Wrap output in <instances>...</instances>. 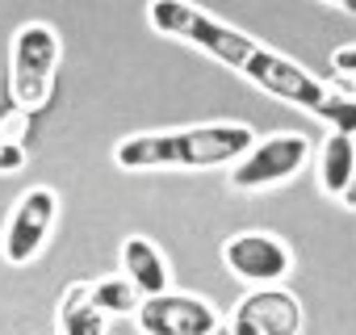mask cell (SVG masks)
I'll return each mask as SVG.
<instances>
[{"mask_svg":"<svg viewBox=\"0 0 356 335\" xmlns=\"http://www.w3.org/2000/svg\"><path fill=\"white\" fill-rule=\"evenodd\" d=\"M147 22H151L155 34H168L176 42H189V47L214 55L218 63L235 67L256 88H264V92H273V97L314 113V117L327 113L331 88L323 80H314L306 67H298L281 51H273L264 42H252L248 34L231 30L227 22H218L214 13L189 5V0H147Z\"/></svg>","mask_w":356,"mask_h":335,"instance_id":"obj_1","label":"cell"},{"mask_svg":"<svg viewBox=\"0 0 356 335\" xmlns=\"http://www.w3.org/2000/svg\"><path fill=\"white\" fill-rule=\"evenodd\" d=\"M252 130L239 122H210V126H185V130H155V134H130L113 147V163L126 172H159V168H218L235 163L252 147Z\"/></svg>","mask_w":356,"mask_h":335,"instance_id":"obj_2","label":"cell"},{"mask_svg":"<svg viewBox=\"0 0 356 335\" xmlns=\"http://www.w3.org/2000/svg\"><path fill=\"white\" fill-rule=\"evenodd\" d=\"M59 34L47 22H26L13 34V51H9V97L17 113H42L55 97V80H59Z\"/></svg>","mask_w":356,"mask_h":335,"instance_id":"obj_3","label":"cell"},{"mask_svg":"<svg viewBox=\"0 0 356 335\" xmlns=\"http://www.w3.org/2000/svg\"><path fill=\"white\" fill-rule=\"evenodd\" d=\"M310 159V138L306 134H273L264 142H252L235 168H231V185L252 193V189H268V185H281L289 177H298Z\"/></svg>","mask_w":356,"mask_h":335,"instance_id":"obj_4","label":"cell"},{"mask_svg":"<svg viewBox=\"0 0 356 335\" xmlns=\"http://www.w3.org/2000/svg\"><path fill=\"white\" fill-rule=\"evenodd\" d=\"M55 214H59L55 189H47V185L26 189L17 197L9 222H5V235H0V256H5V264H13V268L30 264L42 252V243H47V235L55 227Z\"/></svg>","mask_w":356,"mask_h":335,"instance_id":"obj_5","label":"cell"},{"mask_svg":"<svg viewBox=\"0 0 356 335\" xmlns=\"http://www.w3.org/2000/svg\"><path fill=\"white\" fill-rule=\"evenodd\" d=\"M134 322L143 335H214L218 331V310L206 297L193 293H151L138 302Z\"/></svg>","mask_w":356,"mask_h":335,"instance_id":"obj_6","label":"cell"},{"mask_svg":"<svg viewBox=\"0 0 356 335\" xmlns=\"http://www.w3.org/2000/svg\"><path fill=\"white\" fill-rule=\"evenodd\" d=\"M231 335H302V302L281 285H256L235 306Z\"/></svg>","mask_w":356,"mask_h":335,"instance_id":"obj_7","label":"cell"},{"mask_svg":"<svg viewBox=\"0 0 356 335\" xmlns=\"http://www.w3.org/2000/svg\"><path fill=\"white\" fill-rule=\"evenodd\" d=\"M222 260L235 277L252 281V285H277L293 272V256L289 247L277 239V235H264V231H243V235H231L222 243Z\"/></svg>","mask_w":356,"mask_h":335,"instance_id":"obj_8","label":"cell"},{"mask_svg":"<svg viewBox=\"0 0 356 335\" xmlns=\"http://www.w3.org/2000/svg\"><path fill=\"white\" fill-rule=\"evenodd\" d=\"M122 268H126V281L138 289V297H151V293L168 289V264H163L159 247L143 235H130L122 243Z\"/></svg>","mask_w":356,"mask_h":335,"instance_id":"obj_9","label":"cell"},{"mask_svg":"<svg viewBox=\"0 0 356 335\" xmlns=\"http://www.w3.org/2000/svg\"><path fill=\"white\" fill-rule=\"evenodd\" d=\"M352 172H356V138L331 130L327 142H323V155H318V185H323L331 197H343Z\"/></svg>","mask_w":356,"mask_h":335,"instance_id":"obj_10","label":"cell"},{"mask_svg":"<svg viewBox=\"0 0 356 335\" xmlns=\"http://www.w3.org/2000/svg\"><path fill=\"white\" fill-rule=\"evenodd\" d=\"M59 331L63 335H105V314L92 306L88 281L67 285V293L59 297Z\"/></svg>","mask_w":356,"mask_h":335,"instance_id":"obj_11","label":"cell"},{"mask_svg":"<svg viewBox=\"0 0 356 335\" xmlns=\"http://www.w3.org/2000/svg\"><path fill=\"white\" fill-rule=\"evenodd\" d=\"M88 297H92V306L101 310V314H134L138 310V289L126 281V277H118V281H97V285H88Z\"/></svg>","mask_w":356,"mask_h":335,"instance_id":"obj_12","label":"cell"},{"mask_svg":"<svg viewBox=\"0 0 356 335\" xmlns=\"http://www.w3.org/2000/svg\"><path fill=\"white\" fill-rule=\"evenodd\" d=\"M331 80L343 88V97H356V42L331 51Z\"/></svg>","mask_w":356,"mask_h":335,"instance_id":"obj_13","label":"cell"},{"mask_svg":"<svg viewBox=\"0 0 356 335\" xmlns=\"http://www.w3.org/2000/svg\"><path fill=\"white\" fill-rule=\"evenodd\" d=\"M323 122H331V130H339V134H352V138H356V97L331 92Z\"/></svg>","mask_w":356,"mask_h":335,"instance_id":"obj_14","label":"cell"},{"mask_svg":"<svg viewBox=\"0 0 356 335\" xmlns=\"http://www.w3.org/2000/svg\"><path fill=\"white\" fill-rule=\"evenodd\" d=\"M17 168H26V147L0 130V172H17Z\"/></svg>","mask_w":356,"mask_h":335,"instance_id":"obj_15","label":"cell"},{"mask_svg":"<svg viewBox=\"0 0 356 335\" xmlns=\"http://www.w3.org/2000/svg\"><path fill=\"white\" fill-rule=\"evenodd\" d=\"M348 210H356V172H352V181H348V189H343V197H339Z\"/></svg>","mask_w":356,"mask_h":335,"instance_id":"obj_16","label":"cell"}]
</instances>
